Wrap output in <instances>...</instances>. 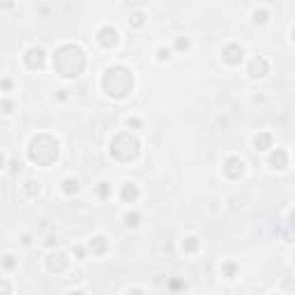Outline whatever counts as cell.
Instances as JSON below:
<instances>
[{"label": "cell", "instance_id": "6da1fadb", "mask_svg": "<svg viewBox=\"0 0 295 295\" xmlns=\"http://www.w3.org/2000/svg\"><path fill=\"white\" fill-rule=\"evenodd\" d=\"M53 69L62 79H77L86 69V53L79 44H62L53 53Z\"/></svg>", "mask_w": 295, "mask_h": 295}, {"label": "cell", "instance_id": "7a4b0ae2", "mask_svg": "<svg viewBox=\"0 0 295 295\" xmlns=\"http://www.w3.org/2000/svg\"><path fill=\"white\" fill-rule=\"evenodd\" d=\"M102 88H104V93L109 95V97L122 99L134 90V74L122 65L109 67V69L104 71V79H102Z\"/></svg>", "mask_w": 295, "mask_h": 295}, {"label": "cell", "instance_id": "3957f363", "mask_svg": "<svg viewBox=\"0 0 295 295\" xmlns=\"http://www.w3.org/2000/svg\"><path fill=\"white\" fill-rule=\"evenodd\" d=\"M60 155V143L51 134H37L28 143V157L37 166H51Z\"/></svg>", "mask_w": 295, "mask_h": 295}, {"label": "cell", "instance_id": "277c9868", "mask_svg": "<svg viewBox=\"0 0 295 295\" xmlns=\"http://www.w3.org/2000/svg\"><path fill=\"white\" fill-rule=\"evenodd\" d=\"M111 155H113L118 162H134V159L141 155V143L134 134L129 131H120L115 134L113 141H111Z\"/></svg>", "mask_w": 295, "mask_h": 295}, {"label": "cell", "instance_id": "5b68a950", "mask_svg": "<svg viewBox=\"0 0 295 295\" xmlns=\"http://www.w3.org/2000/svg\"><path fill=\"white\" fill-rule=\"evenodd\" d=\"M23 58H26V65L30 67V69H42L44 60H46V53H44V49H39V46H30Z\"/></svg>", "mask_w": 295, "mask_h": 295}, {"label": "cell", "instance_id": "8992f818", "mask_svg": "<svg viewBox=\"0 0 295 295\" xmlns=\"http://www.w3.org/2000/svg\"><path fill=\"white\" fill-rule=\"evenodd\" d=\"M222 58L229 65H240L242 58H245V51H242L240 44H226L224 49H222Z\"/></svg>", "mask_w": 295, "mask_h": 295}, {"label": "cell", "instance_id": "52a82bcc", "mask_svg": "<svg viewBox=\"0 0 295 295\" xmlns=\"http://www.w3.org/2000/svg\"><path fill=\"white\" fill-rule=\"evenodd\" d=\"M242 173H245V162H242L240 157H229L224 162V175H226V178L238 180Z\"/></svg>", "mask_w": 295, "mask_h": 295}, {"label": "cell", "instance_id": "ba28073f", "mask_svg": "<svg viewBox=\"0 0 295 295\" xmlns=\"http://www.w3.org/2000/svg\"><path fill=\"white\" fill-rule=\"evenodd\" d=\"M97 42L104 46V49H111L118 44V30L113 26H102L97 33Z\"/></svg>", "mask_w": 295, "mask_h": 295}, {"label": "cell", "instance_id": "9c48e42d", "mask_svg": "<svg viewBox=\"0 0 295 295\" xmlns=\"http://www.w3.org/2000/svg\"><path fill=\"white\" fill-rule=\"evenodd\" d=\"M46 268L51 270V272H55V274H60V272H65L67 268H69V258L65 256V254H60V252H55V254H51L49 258H46Z\"/></svg>", "mask_w": 295, "mask_h": 295}, {"label": "cell", "instance_id": "30bf717a", "mask_svg": "<svg viewBox=\"0 0 295 295\" xmlns=\"http://www.w3.org/2000/svg\"><path fill=\"white\" fill-rule=\"evenodd\" d=\"M270 71V62H268V58H263V55H256L252 62H249V77L252 79H261V77H265Z\"/></svg>", "mask_w": 295, "mask_h": 295}, {"label": "cell", "instance_id": "8fae6325", "mask_svg": "<svg viewBox=\"0 0 295 295\" xmlns=\"http://www.w3.org/2000/svg\"><path fill=\"white\" fill-rule=\"evenodd\" d=\"M286 164H288V155H286L284 148H277V150L270 155V166L281 171V169H286Z\"/></svg>", "mask_w": 295, "mask_h": 295}, {"label": "cell", "instance_id": "7c38bea8", "mask_svg": "<svg viewBox=\"0 0 295 295\" xmlns=\"http://www.w3.org/2000/svg\"><path fill=\"white\" fill-rule=\"evenodd\" d=\"M120 198L125 203H136L138 201V187L134 182H125L120 189Z\"/></svg>", "mask_w": 295, "mask_h": 295}, {"label": "cell", "instance_id": "4fadbf2b", "mask_svg": "<svg viewBox=\"0 0 295 295\" xmlns=\"http://www.w3.org/2000/svg\"><path fill=\"white\" fill-rule=\"evenodd\" d=\"M109 249V240L106 238H102V235H97V238H93L90 240V252L97 254V256H102V254Z\"/></svg>", "mask_w": 295, "mask_h": 295}, {"label": "cell", "instance_id": "5bb4252c", "mask_svg": "<svg viewBox=\"0 0 295 295\" xmlns=\"http://www.w3.org/2000/svg\"><path fill=\"white\" fill-rule=\"evenodd\" d=\"M254 145H256V150H268V148L272 145V136H270L268 131H263V134H258V136L254 138Z\"/></svg>", "mask_w": 295, "mask_h": 295}, {"label": "cell", "instance_id": "9a60e30c", "mask_svg": "<svg viewBox=\"0 0 295 295\" xmlns=\"http://www.w3.org/2000/svg\"><path fill=\"white\" fill-rule=\"evenodd\" d=\"M198 247H201V242H198L196 235H187L185 240H182V249L185 252H196Z\"/></svg>", "mask_w": 295, "mask_h": 295}, {"label": "cell", "instance_id": "2e32d148", "mask_svg": "<svg viewBox=\"0 0 295 295\" xmlns=\"http://www.w3.org/2000/svg\"><path fill=\"white\" fill-rule=\"evenodd\" d=\"M62 191H65V194H77V191H79V182L74 180V178H67V180L62 182Z\"/></svg>", "mask_w": 295, "mask_h": 295}, {"label": "cell", "instance_id": "e0dca14e", "mask_svg": "<svg viewBox=\"0 0 295 295\" xmlns=\"http://www.w3.org/2000/svg\"><path fill=\"white\" fill-rule=\"evenodd\" d=\"M222 272H224L226 277H231V279H233L235 274H238V265H235L233 261H226L224 265H222Z\"/></svg>", "mask_w": 295, "mask_h": 295}, {"label": "cell", "instance_id": "ac0fdd59", "mask_svg": "<svg viewBox=\"0 0 295 295\" xmlns=\"http://www.w3.org/2000/svg\"><path fill=\"white\" fill-rule=\"evenodd\" d=\"M23 194H26V196H30V198L37 196V194H39V185H37V182H33V180L26 182V187H23Z\"/></svg>", "mask_w": 295, "mask_h": 295}, {"label": "cell", "instance_id": "d6986e66", "mask_svg": "<svg viewBox=\"0 0 295 295\" xmlns=\"http://www.w3.org/2000/svg\"><path fill=\"white\" fill-rule=\"evenodd\" d=\"M143 21H145V14H143V12H134V14L129 17V23H131L134 28H141Z\"/></svg>", "mask_w": 295, "mask_h": 295}, {"label": "cell", "instance_id": "ffe728a7", "mask_svg": "<svg viewBox=\"0 0 295 295\" xmlns=\"http://www.w3.org/2000/svg\"><path fill=\"white\" fill-rule=\"evenodd\" d=\"M97 196L99 198H109L111 196V185L109 182H99L97 185Z\"/></svg>", "mask_w": 295, "mask_h": 295}, {"label": "cell", "instance_id": "44dd1931", "mask_svg": "<svg viewBox=\"0 0 295 295\" xmlns=\"http://www.w3.org/2000/svg\"><path fill=\"white\" fill-rule=\"evenodd\" d=\"M268 17H270L268 10H263V7L254 12V21H256V23H265V21H268Z\"/></svg>", "mask_w": 295, "mask_h": 295}, {"label": "cell", "instance_id": "7402d4cb", "mask_svg": "<svg viewBox=\"0 0 295 295\" xmlns=\"http://www.w3.org/2000/svg\"><path fill=\"white\" fill-rule=\"evenodd\" d=\"M175 49L187 51V49H189V39H185V37H178V39H175Z\"/></svg>", "mask_w": 295, "mask_h": 295}, {"label": "cell", "instance_id": "603a6c76", "mask_svg": "<svg viewBox=\"0 0 295 295\" xmlns=\"http://www.w3.org/2000/svg\"><path fill=\"white\" fill-rule=\"evenodd\" d=\"M138 219H141V217H138L136 212H131V214H127V217H125V222H127V226H136Z\"/></svg>", "mask_w": 295, "mask_h": 295}, {"label": "cell", "instance_id": "cb8c5ba5", "mask_svg": "<svg viewBox=\"0 0 295 295\" xmlns=\"http://www.w3.org/2000/svg\"><path fill=\"white\" fill-rule=\"evenodd\" d=\"M157 58H159V60H169V58H171V51L169 49H159L157 51Z\"/></svg>", "mask_w": 295, "mask_h": 295}, {"label": "cell", "instance_id": "d4e9b609", "mask_svg": "<svg viewBox=\"0 0 295 295\" xmlns=\"http://www.w3.org/2000/svg\"><path fill=\"white\" fill-rule=\"evenodd\" d=\"M12 109H14V104H12L10 99H3V111H5V113H12Z\"/></svg>", "mask_w": 295, "mask_h": 295}, {"label": "cell", "instance_id": "484cf974", "mask_svg": "<svg viewBox=\"0 0 295 295\" xmlns=\"http://www.w3.org/2000/svg\"><path fill=\"white\" fill-rule=\"evenodd\" d=\"M5 268H7V270L14 268V256H5Z\"/></svg>", "mask_w": 295, "mask_h": 295}, {"label": "cell", "instance_id": "4316f807", "mask_svg": "<svg viewBox=\"0 0 295 295\" xmlns=\"http://www.w3.org/2000/svg\"><path fill=\"white\" fill-rule=\"evenodd\" d=\"M288 226L295 231V210H290V214H288Z\"/></svg>", "mask_w": 295, "mask_h": 295}, {"label": "cell", "instance_id": "83f0119b", "mask_svg": "<svg viewBox=\"0 0 295 295\" xmlns=\"http://www.w3.org/2000/svg\"><path fill=\"white\" fill-rule=\"evenodd\" d=\"M127 125H129V127H141V120H136V118H131V120L127 122Z\"/></svg>", "mask_w": 295, "mask_h": 295}, {"label": "cell", "instance_id": "f1b7e54d", "mask_svg": "<svg viewBox=\"0 0 295 295\" xmlns=\"http://www.w3.org/2000/svg\"><path fill=\"white\" fill-rule=\"evenodd\" d=\"M284 284H286V288H290V290H293V288H295V281H293V279H286Z\"/></svg>", "mask_w": 295, "mask_h": 295}, {"label": "cell", "instance_id": "f546056e", "mask_svg": "<svg viewBox=\"0 0 295 295\" xmlns=\"http://www.w3.org/2000/svg\"><path fill=\"white\" fill-rule=\"evenodd\" d=\"M127 295H145V293H143L141 288H131V290H129V293H127Z\"/></svg>", "mask_w": 295, "mask_h": 295}, {"label": "cell", "instance_id": "4dcf8cb0", "mask_svg": "<svg viewBox=\"0 0 295 295\" xmlns=\"http://www.w3.org/2000/svg\"><path fill=\"white\" fill-rule=\"evenodd\" d=\"M3 88H5V90H10V88H12V81H10V79H5V81H3Z\"/></svg>", "mask_w": 295, "mask_h": 295}, {"label": "cell", "instance_id": "1f68e13d", "mask_svg": "<svg viewBox=\"0 0 295 295\" xmlns=\"http://www.w3.org/2000/svg\"><path fill=\"white\" fill-rule=\"evenodd\" d=\"M3 293H5V295L10 293V284H7V281H3Z\"/></svg>", "mask_w": 295, "mask_h": 295}, {"label": "cell", "instance_id": "d6a6232c", "mask_svg": "<svg viewBox=\"0 0 295 295\" xmlns=\"http://www.w3.org/2000/svg\"><path fill=\"white\" fill-rule=\"evenodd\" d=\"M69 295H83V293H81V290H71Z\"/></svg>", "mask_w": 295, "mask_h": 295}, {"label": "cell", "instance_id": "836d02e7", "mask_svg": "<svg viewBox=\"0 0 295 295\" xmlns=\"http://www.w3.org/2000/svg\"><path fill=\"white\" fill-rule=\"evenodd\" d=\"M290 37H293V39H295V28H293V30H290Z\"/></svg>", "mask_w": 295, "mask_h": 295}, {"label": "cell", "instance_id": "e575fe53", "mask_svg": "<svg viewBox=\"0 0 295 295\" xmlns=\"http://www.w3.org/2000/svg\"><path fill=\"white\" fill-rule=\"evenodd\" d=\"M293 258H295V252H293Z\"/></svg>", "mask_w": 295, "mask_h": 295}]
</instances>
